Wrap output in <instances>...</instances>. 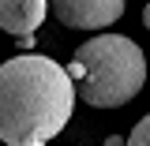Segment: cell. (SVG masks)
Here are the masks:
<instances>
[{"label": "cell", "mask_w": 150, "mask_h": 146, "mask_svg": "<svg viewBox=\"0 0 150 146\" xmlns=\"http://www.w3.org/2000/svg\"><path fill=\"white\" fill-rule=\"evenodd\" d=\"M71 75L45 53H23L0 64V142L45 146L68 128L75 109Z\"/></svg>", "instance_id": "obj_1"}, {"label": "cell", "mask_w": 150, "mask_h": 146, "mask_svg": "<svg viewBox=\"0 0 150 146\" xmlns=\"http://www.w3.org/2000/svg\"><path fill=\"white\" fill-rule=\"evenodd\" d=\"M79 97L94 109H120L146 86V53L124 34H98L68 64Z\"/></svg>", "instance_id": "obj_2"}, {"label": "cell", "mask_w": 150, "mask_h": 146, "mask_svg": "<svg viewBox=\"0 0 150 146\" xmlns=\"http://www.w3.org/2000/svg\"><path fill=\"white\" fill-rule=\"evenodd\" d=\"M53 15L71 30H105L124 15L120 0H56Z\"/></svg>", "instance_id": "obj_3"}, {"label": "cell", "mask_w": 150, "mask_h": 146, "mask_svg": "<svg viewBox=\"0 0 150 146\" xmlns=\"http://www.w3.org/2000/svg\"><path fill=\"white\" fill-rule=\"evenodd\" d=\"M53 11V4L45 0H0V26L11 37H34V30L45 23V15Z\"/></svg>", "instance_id": "obj_4"}, {"label": "cell", "mask_w": 150, "mask_h": 146, "mask_svg": "<svg viewBox=\"0 0 150 146\" xmlns=\"http://www.w3.org/2000/svg\"><path fill=\"white\" fill-rule=\"evenodd\" d=\"M128 146H150V112L131 128V135H128Z\"/></svg>", "instance_id": "obj_5"}, {"label": "cell", "mask_w": 150, "mask_h": 146, "mask_svg": "<svg viewBox=\"0 0 150 146\" xmlns=\"http://www.w3.org/2000/svg\"><path fill=\"white\" fill-rule=\"evenodd\" d=\"M105 146H128V139H124V135H109V139H105Z\"/></svg>", "instance_id": "obj_6"}, {"label": "cell", "mask_w": 150, "mask_h": 146, "mask_svg": "<svg viewBox=\"0 0 150 146\" xmlns=\"http://www.w3.org/2000/svg\"><path fill=\"white\" fill-rule=\"evenodd\" d=\"M143 23H146V30H150V4L143 8Z\"/></svg>", "instance_id": "obj_7"}]
</instances>
